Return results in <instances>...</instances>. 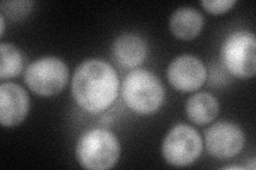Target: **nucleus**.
I'll return each instance as SVG.
<instances>
[{"label": "nucleus", "instance_id": "nucleus-1", "mask_svg": "<svg viewBox=\"0 0 256 170\" xmlns=\"http://www.w3.org/2000/svg\"><path fill=\"white\" fill-rule=\"evenodd\" d=\"M118 92V78L110 64L100 59L84 61L76 68L72 94L82 110L98 114L114 103Z\"/></svg>", "mask_w": 256, "mask_h": 170}, {"label": "nucleus", "instance_id": "nucleus-2", "mask_svg": "<svg viewBox=\"0 0 256 170\" xmlns=\"http://www.w3.org/2000/svg\"><path fill=\"white\" fill-rule=\"evenodd\" d=\"M122 97L132 111L140 115H150L164 103V88L152 71L134 69L128 72L123 81Z\"/></svg>", "mask_w": 256, "mask_h": 170}, {"label": "nucleus", "instance_id": "nucleus-3", "mask_svg": "<svg viewBox=\"0 0 256 170\" xmlns=\"http://www.w3.org/2000/svg\"><path fill=\"white\" fill-rule=\"evenodd\" d=\"M121 155L116 136L105 129H93L82 134L76 146V158L80 166L91 170L114 167Z\"/></svg>", "mask_w": 256, "mask_h": 170}, {"label": "nucleus", "instance_id": "nucleus-4", "mask_svg": "<svg viewBox=\"0 0 256 170\" xmlns=\"http://www.w3.org/2000/svg\"><path fill=\"white\" fill-rule=\"evenodd\" d=\"M256 38L250 31L239 30L230 34L221 48V59L232 75L240 79L254 77L256 72Z\"/></svg>", "mask_w": 256, "mask_h": 170}, {"label": "nucleus", "instance_id": "nucleus-5", "mask_svg": "<svg viewBox=\"0 0 256 170\" xmlns=\"http://www.w3.org/2000/svg\"><path fill=\"white\" fill-rule=\"evenodd\" d=\"M68 80L66 64L56 56H45L31 63L25 74V82L38 96L50 97L59 94Z\"/></svg>", "mask_w": 256, "mask_h": 170}, {"label": "nucleus", "instance_id": "nucleus-6", "mask_svg": "<svg viewBox=\"0 0 256 170\" xmlns=\"http://www.w3.org/2000/svg\"><path fill=\"white\" fill-rule=\"evenodd\" d=\"M203 141L198 132L187 125H176L166 134L162 156L170 165L184 167L194 163L201 156Z\"/></svg>", "mask_w": 256, "mask_h": 170}, {"label": "nucleus", "instance_id": "nucleus-7", "mask_svg": "<svg viewBox=\"0 0 256 170\" xmlns=\"http://www.w3.org/2000/svg\"><path fill=\"white\" fill-rule=\"evenodd\" d=\"M242 128L230 121H219L208 129L205 135L206 149L210 155L219 160L238 156L244 146Z\"/></svg>", "mask_w": 256, "mask_h": 170}, {"label": "nucleus", "instance_id": "nucleus-8", "mask_svg": "<svg viewBox=\"0 0 256 170\" xmlns=\"http://www.w3.org/2000/svg\"><path fill=\"white\" fill-rule=\"evenodd\" d=\"M168 80L180 92L191 93L198 90L206 81L207 70L203 62L194 55H180L168 67Z\"/></svg>", "mask_w": 256, "mask_h": 170}, {"label": "nucleus", "instance_id": "nucleus-9", "mask_svg": "<svg viewBox=\"0 0 256 170\" xmlns=\"http://www.w3.org/2000/svg\"><path fill=\"white\" fill-rule=\"evenodd\" d=\"M30 107L28 93L15 83L0 86V121L4 127H15L26 119Z\"/></svg>", "mask_w": 256, "mask_h": 170}, {"label": "nucleus", "instance_id": "nucleus-10", "mask_svg": "<svg viewBox=\"0 0 256 170\" xmlns=\"http://www.w3.org/2000/svg\"><path fill=\"white\" fill-rule=\"evenodd\" d=\"M114 54L116 62L123 67H137L146 59L148 44L137 34L124 33L114 40Z\"/></svg>", "mask_w": 256, "mask_h": 170}, {"label": "nucleus", "instance_id": "nucleus-11", "mask_svg": "<svg viewBox=\"0 0 256 170\" xmlns=\"http://www.w3.org/2000/svg\"><path fill=\"white\" fill-rule=\"evenodd\" d=\"M204 26L203 15L191 6L180 7L171 15L170 30L174 36L188 40L196 37Z\"/></svg>", "mask_w": 256, "mask_h": 170}, {"label": "nucleus", "instance_id": "nucleus-12", "mask_svg": "<svg viewBox=\"0 0 256 170\" xmlns=\"http://www.w3.org/2000/svg\"><path fill=\"white\" fill-rule=\"evenodd\" d=\"M186 113L192 123L204 126L218 116L219 102L210 93H198L187 100Z\"/></svg>", "mask_w": 256, "mask_h": 170}, {"label": "nucleus", "instance_id": "nucleus-13", "mask_svg": "<svg viewBox=\"0 0 256 170\" xmlns=\"http://www.w3.org/2000/svg\"><path fill=\"white\" fill-rule=\"evenodd\" d=\"M24 66L20 51L11 44L0 45V78L2 80L18 77Z\"/></svg>", "mask_w": 256, "mask_h": 170}, {"label": "nucleus", "instance_id": "nucleus-14", "mask_svg": "<svg viewBox=\"0 0 256 170\" xmlns=\"http://www.w3.org/2000/svg\"><path fill=\"white\" fill-rule=\"evenodd\" d=\"M34 2L31 1H12V2H2V12L8 14L12 19H20L27 15L31 10Z\"/></svg>", "mask_w": 256, "mask_h": 170}, {"label": "nucleus", "instance_id": "nucleus-15", "mask_svg": "<svg viewBox=\"0 0 256 170\" xmlns=\"http://www.w3.org/2000/svg\"><path fill=\"white\" fill-rule=\"evenodd\" d=\"M236 3L235 0H203L201 4L204 9L212 14H222L230 10Z\"/></svg>", "mask_w": 256, "mask_h": 170}, {"label": "nucleus", "instance_id": "nucleus-16", "mask_svg": "<svg viewBox=\"0 0 256 170\" xmlns=\"http://www.w3.org/2000/svg\"><path fill=\"white\" fill-rule=\"evenodd\" d=\"M0 20H2V32H0V35L4 36V27H6V23H4V14H2V16H0Z\"/></svg>", "mask_w": 256, "mask_h": 170}, {"label": "nucleus", "instance_id": "nucleus-17", "mask_svg": "<svg viewBox=\"0 0 256 170\" xmlns=\"http://www.w3.org/2000/svg\"><path fill=\"white\" fill-rule=\"evenodd\" d=\"M244 168H246V169L254 170V169H255V159H252V160L249 162V164H248Z\"/></svg>", "mask_w": 256, "mask_h": 170}, {"label": "nucleus", "instance_id": "nucleus-18", "mask_svg": "<svg viewBox=\"0 0 256 170\" xmlns=\"http://www.w3.org/2000/svg\"><path fill=\"white\" fill-rule=\"evenodd\" d=\"M223 169H246L244 167H242V166H224Z\"/></svg>", "mask_w": 256, "mask_h": 170}]
</instances>
